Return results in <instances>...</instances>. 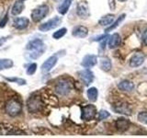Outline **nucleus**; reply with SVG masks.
<instances>
[{"instance_id": "nucleus-1", "label": "nucleus", "mask_w": 147, "mask_h": 138, "mask_svg": "<svg viewBox=\"0 0 147 138\" xmlns=\"http://www.w3.org/2000/svg\"><path fill=\"white\" fill-rule=\"evenodd\" d=\"M44 103L41 98L37 94L31 95L27 101V109L30 113H39L43 109Z\"/></svg>"}, {"instance_id": "nucleus-2", "label": "nucleus", "mask_w": 147, "mask_h": 138, "mask_svg": "<svg viewBox=\"0 0 147 138\" xmlns=\"http://www.w3.org/2000/svg\"><path fill=\"white\" fill-rule=\"evenodd\" d=\"M5 110L9 116L16 117L18 115H20L22 112V104L18 99L12 98L5 105Z\"/></svg>"}, {"instance_id": "nucleus-3", "label": "nucleus", "mask_w": 147, "mask_h": 138, "mask_svg": "<svg viewBox=\"0 0 147 138\" xmlns=\"http://www.w3.org/2000/svg\"><path fill=\"white\" fill-rule=\"evenodd\" d=\"M73 89V85L70 81H68L66 79H62L59 82H57V84L55 85V92L63 97L68 96L71 93V91Z\"/></svg>"}, {"instance_id": "nucleus-4", "label": "nucleus", "mask_w": 147, "mask_h": 138, "mask_svg": "<svg viewBox=\"0 0 147 138\" xmlns=\"http://www.w3.org/2000/svg\"><path fill=\"white\" fill-rule=\"evenodd\" d=\"M49 12V7L47 5H41L36 7L31 12V18L34 22H39L46 17Z\"/></svg>"}, {"instance_id": "nucleus-5", "label": "nucleus", "mask_w": 147, "mask_h": 138, "mask_svg": "<svg viewBox=\"0 0 147 138\" xmlns=\"http://www.w3.org/2000/svg\"><path fill=\"white\" fill-rule=\"evenodd\" d=\"M61 22H62V18H61L55 17L53 18H51L50 20L46 21L45 23H43V24H40L39 26V30L40 31H43V32L51 30H53L56 27H58Z\"/></svg>"}, {"instance_id": "nucleus-6", "label": "nucleus", "mask_w": 147, "mask_h": 138, "mask_svg": "<svg viewBox=\"0 0 147 138\" xmlns=\"http://www.w3.org/2000/svg\"><path fill=\"white\" fill-rule=\"evenodd\" d=\"M96 114V109L94 105H86L85 107L82 108V115L81 118L84 121H91L94 119Z\"/></svg>"}, {"instance_id": "nucleus-7", "label": "nucleus", "mask_w": 147, "mask_h": 138, "mask_svg": "<svg viewBox=\"0 0 147 138\" xmlns=\"http://www.w3.org/2000/svg\"><path fill=\"white\" fill-rule=\"evenodd\" d=\"M78 76H79L81 81L84 83L86 86L90 85L94 80V75L89 69H84V70L78 72Z\"/></svg>"}, {"instance_id": "nucleus-8", "label": "nucleus", "mask_w": 147, "mask_h": 138, "mask_svg": "<svg viewBox=\"0 0 147 138\" xmlns=\"http://www.w3.org/2000/svg\"><path fill=\"white\" fill-rule=\"evenodd\" d=\"M57 56L56 55H52L51 57H49L46 61L42 64V66L40 67V70L42 73H48L49 71L52 70V68H53V66L56 64L57 63Z\"/></svg>"}, {"instance_id": "nucleus-9", "label": "nucleus", "mask_w": 147, "mask_h": 138, "mask_svg": "<svg viewBox=\"0 0 147 138\" xmlns=\"http://www.w3.org/2000/svg\"><path fill=\"white\" fill-rule=\"evenodd\" d=\"M144 55L142 54V53H134L131 57L130 61H129V64H130L131 67H138L142 66V64L144 62Z\"/></svg>"}, {"instance_id": "nucleus-10", "label": "nucleus", "mask_w": 147, "mask_h": 138, "mask_svg": "<svg viewBox=\"0 0 147 138\" xmlns=\"http://www.w3.org/2000/svg\"><path fill=\"white\" fill-rule=\"evenodd\" d=\"M76 13L81 18H86L89 16V8L88 5L86 1H82L77 5L76 7Z\"/></svg>"}, {"instance_id": "nucleus-11", "label": "nucleus", "mask_w": 147, "mask_h": 138, "mask_svg": "<svg viewBox=\"0 0 147 138\" xmlns=\"http://www.w3.org/2000/svg\"><path fill=\"white\" fill-rule=\"evenodd\" d=\"M96 63H98V58H96V55L87 54L84 58H83L81 66L83 67L89 68V67H92V66H95L96 64Z\"/></svg>"}, {"instance_id": "nucleus-12", "label": "nucleus", "mask_w": 147, "mask_h": 138, "mask_svg": "<svg viewBox=\"0 0 147 138\" xmlns=\"http://www.w3.org/2000/svg\"><path fill=\"white\" fill-rule=\"evenodd\" d=\"M30 20L27 18H17L13 21V26L17 30H24L29 26Z\"/></svg>"}, {"instance_id": "nucleus-13", "label": "nucleus", "mask_w": 147, "mask_h": 138, "mask_svg": "<svg viewBox=\"0 0 147 138\" xmlns=\"http://www.w3.org/2000/svg\"><path fill=\"white\" fill-rule=\"evenodd\" d=\"M44 48V43L43 41L40 39H35L29 41L26 46L27 50H30V51H36V50H40Z\"/></svg>"}, {"instance_id": "nucleus-14", "label": "nucleus", "mask_w": 147, "mask_h": 138, "mask_svg": "<svg viewBox=\"0 0 147 138\" xmlns=\"http://www.w3.org/2000/svg\"><path fill=\"white\" fill-rule=\"evenodd\" d=\"M72 34L77 38H85L88 34V30L85 26H76L73 29Z\"/></svg>"}, {"instance_id": "nucleus-15", "label": "nucleus", "mask_w": 147, "mask_h": 138, "mask_svg": "<svg viewBox=\"0 0 147 138\" xmlns=\"http://www.w3.org/2000/svg\"><path fill=\"white\" fill-rule=\"evenodd\" d=\"M115 112H117L118 113L124 114V115H131V110L129 107V105L126 103H121V104H117L115 107L113 108Z\"/></svg>"}, {"instance_id": "nucleus-16", "label": "nucleus", "mask_w": 147, "mask_h": 138, "mask_svg": "<svg viewBox=\"0 0 147 138\" xmlns=\"http://www.w3.org/2000/svg\"><path fill=\"white\" fill-rule=\"evenodd\" d=\"M121 43V38L119 34L118 33H114L109 37V47L110 49H114L117 48L118 46H119Z\"/></svg>"}, {"instance_id": "nucleus-17", "label": "nucleus", "mask_w": 147, "mask_h": 138, "mask_svg": "<svg viewBox=\"0 0 147 138\" xmlns=\"http://www.w3.org/2000/svg\"><path fill=\"white\" fill-rule=\"evenodd\" d=\"M116 127L119 131L125 132L128 130L129 127H130V122H129L127 119L119 118L117 120V122H116Z\"/></svg>"}, {"instance_id": "nucleus-18", "label": "nucleus", "mask_w": 147, "mask_h": 138, "mask_svg": "<svg viewBox=\"0 0 147 138\" xmlns=\"http://www.w3.org/2000/svg\"><path fill=\"white\" fill-rule=\"evenodd\" d=\"M118 87L122 91L130 92V91L133 90V89H134V85H133L132 82L129 81V80H123V81H121L119 83Z\"/></svg>"}, {"instance_id": "nucleus-19", "label": "nucleus", "mask_w": 147, "mask_h": 138, "mask_svg": "<svg viewBox=\"0 0 147 138\" xmlns=\"http://www.w3.org/2000/svg\"><path fill=\"white\" fill-rule=\"evenodd\" d=\"M23 9H24V3H23L22 0H18V1L13 5L11 13H12V15L17 16L23 11Z\"/></svg>"}, {"instance_id": "nucleus-20", "label": "nucleus", "mask_w": 147, "mask_h": 138, "mask_svg": "<svg viewBox=\"0 0 147 138\" xmlns=\"http://www.w3.org/2000/svg\"><path fill=\"white\" fill-rule=\"evenodd\" d=\"M114 18H115L114 15H112V14H108V15H106V16L101 18L98 21V23H99V25L103 26V27H108L113 22Z\"/></svg>"}, {"instance_id": "nucleus-21", "label": "nucleus", "mask_w": 147, "mask_h": 138, "mask_svg": "<svg viewBox=\"0 0 147 138\" xmlns=\"http://www.w3.org/2000/svg\"><path fill=\"white\" fill-rule=\"evenodd\" d=\"M71 2H72V0H63V2L58 7V12L60 14H62V15L66 14L69 7L71 6Z\"/></svg>"}, {"instance_id": "nucleus-22", "label": "nucleus", "mask_w": 147, "mask_h": 138, "mask_svg": "<svg viewBox=\"0 0 147 138\" xmlns=\"http://www.w3.org/2000/svg\"><path fill=\"white\" fill-rule=\"evenodd\" d=\"M112 67L111 64V61L109 58H102L100 59V68L102 69L103 71L105 72H109L110 71V69Z\"/></svg>"}, {"instance_id": "nucleus-23", "label": "nucleus", "mask_w": 147, "mask_h": 138, "mask_svg": "<svg viewBox=\"0 0 147 138\" xmlns=\"http://www.w3.org/2000/svg\"><path fill=\"white\" fill-rule=\"evenodd\" d=\"M98 91L96 87H90L87 90V98L92 102H95L98 99Z\"/></svg>"}, {"instance_id": "nucleus-24", "label": "nucleus", "mask_w": 147, "mask_h": 138, "mask_svg": "<svg viewBox=\"0 0 147 138\" xmlns=\"http://www.w3.org/2000/svg\"><path fill=\"white\" fill-rule=\"evenodd\" d=\"M125 17H126V15L125 14H122V15H121L119 16L118 18H117V20L115 21V22H113V23H111L107 29H106V31H110V30H114V29H116V28L119 25V23L121 22H122L123 20H124V18H125Z\"/></svg>"}, {"instance_id": "nucleus-25", "label": "nucleus", "mask_w": 147, "mask_h": 138, "mask_svg": "<svg viewBox=\"0 0 147 138\" xmlns=\"http://www.w3.org/2000/svg\"><path fill=\"white\" fill-rule=\"evenodd\" d=\"M13 66V61L11 59H0V71L9 69Z\"/></svg>"}, {"instance_id": "nucleus-26", "label": "nucleus", "mask_w": 147, "mask_h": 138, "mask_svg": "<svg viewBox=\"0 0 147 138\" xmlns=\"http://www.w3.org/2000/svg\"><path fill=\"white\" fill-rule=\"evenodd\" d=\"M66 31H67V30L65 29V28H62V29H60V30L55 31L54 33L53 34V37L54 39H56V40L61 39L62 37H63L64 35L66 34Z\"/></svg>"}, {"instance_id": "nucleus-27", "label": "nucleus", "mask_w": 147, "mask_h": 138, "mask_svg": "<svg viewBox=\"0 0 147 138\" xmlns=\"http://www.w3.org/2000/svg\"><path fill=\"white\" fill-rule=\"evenodd\" d=\"M5 79L9 81V82H13V83H17V84L23 86L26 84V80L25 79H22V78H18V77H5Z\"/></svg>"}, {"instance_id": "nucleus-28", "label": "nucleus", "mask_w": 147, "mask_h": 138, "mask_svg": "<svg viewBox=\"0 0 147 138\" xmlns=\"http://www.w3.org/2000/svg\"><path fill=\"white\" fill-rule=\"evenodd\" d=\"M44 48L42 49H40V50H36V51H33V53H31L30 54V57L32 58V59H37L38 57H40L41 54L44 53Z\"/></svg>"}, {"instance_id": "nucleus-29", "label": "nucleus", "mask_w": 147, "mask_h": 138, "mask_svg": "<svg viewBox=\"0 0 147 138\" xmlns=\"http://www.w3.org/2000/svg\"><path fill=\"white\" fill-rule=\"evenodd\" d=\"M138 121L147 124V112H141L139 114H138Z\"/></svg>"}, {"instance_id": "nucleus-30", "label": "nucleus", "mask_w": 147, "mask_h": 138, "mask_svg": "<svg viewBox=\"0 0 147 138\" xmlns=\"http://www.w3.org/2000/svg\"><path fill=\"white\" fill-rule=\"evenodd\" d=\"M37 70V64L35 63L30 64L27 68V74L28 75H33Z\"/></svg>"}, {"instance_id": "nucleus-31", "label": "nucleus", "mask_w": 147, "mask_h": 138, "mask_svg": "<svg viewBox=\"0 0 147 138\" xmlns=\"http://www.w3.org/2000/svg\"><path fill=\"white\" fill-rule=\"evenodd\" d=\"M109 115L110 114L107 112V110H100V112H98V120H99V121H102V120H105L106 118L109 117Z\"/></svg>"}, {"instance_id": "nucleus-32", "label": "nucleus", "mask_w": 147, "mask_h": 138, "mask_svg": "<svg viewBox=\"0 0 147 138\" xmlns=\"http://www.w3.org/2000/svg\"><path fill=\"white\" fill-rule=\"evenodd\" d=\"M7 21H8V17H7V14H6V15L4 16V18H2V20L0 21V28H4L7 23Z\"/></svg>"}, {"instance_id": "nucleus-33", "label": "nucleus", "mask_w": 147, "mask_h": 138, "mask_svg": "<svg viewBox=\"0 0 147 138\" xmlns=\"http://www.w3.org/2000/svg\"><path fill=\"white\" fill-rule=\"evenodd\" d=\"M104 38H107V34H104V35H101V36H98V37H96V38L94 39L95 41H99L101 40H103Z\"/></svg>"}, {"instance_id": "nucleus-34", "label": "nucleus", "mask_w": 147, "mask_h": 138, "mask_svg": "<svg viewBox=\"0 0 147 138\" xmlns=\"http://www.w3.org/2000/svg\"><path fill=\"white\" fill-rule=\"evenodd\" d=\"M8 37H2V38H0V46H2L6 41H7Z\"/></svg>"}, {"instance_id": "nucleus-35", "label": "nucleus", "mask_w": 147, "mask_h": 138, "mask_svg": "<svg viewBox=\"0 0 147 138\" xmlns=\"http://www.w3.org/2000/svg\"><path fill=\"white\" fill-rule=\"evenodd\" d=\"M144 43L147 44V34L145 35V37H144Z\"/></svg>"}, {"instance_id": "nucleus-36", "label": "nucleus", "mask_w": 147, "mask_h": 138, "mask_svg": "<svg viewBox=\"0 0 147 138\" xmlns=\"http://www.w3.org/2000/svg\"><path fill=\"white\" fill-rule=\"evenodd\" d=\"M119 2H125V1H127V0H119Z\"/></svg>"}, {"instance_id": "nucleus-37", "label": "nucleus", "mask_w": 147, "mask_h": 138, "mask_svg": "<svg viewBox=\"0 0 147 138\" xmlns=\"http://www.w3.org/2000/svg\"><path fill=\"white\" fill-rule=\"evenodd\" d=\"M22 1H24V0H22Z\"/></svg>"}]
</instances>
